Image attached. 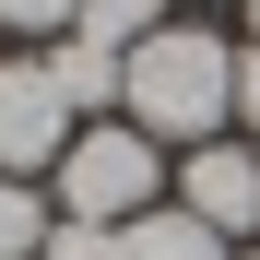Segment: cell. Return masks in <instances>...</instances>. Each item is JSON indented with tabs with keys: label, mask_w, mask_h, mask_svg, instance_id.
I'll return each mask as SVG.
<instances>
[{
	"label": "cell",
	"mask_w": 260,
	"mask_h": 260,
	"mask_svg": "<svg viewBox=\"0 0 260 260\" xmlns=\"http://www.w3.org/2000/svg\"><path fill=\"white\" fill-rule=\"evenodd\" d=\"M118 107L154 142H225V118H237V48L201 36V24H154L130 48V71H118Z\"/></svg>",
	"instance_id": "1"
},
{
	"label": "cell",
	"mask_w": 260,
	"mask_h": 260,
	"mask_svg": "<svg viewBox=\"0 0 260 260\" xmlns=\"http://www.w3.org/2000/svg\"><path fill=\"white\" fill-rule=\"evenodd\" d=\"M48 178H59V213H71V225H142V213L166 201L178 166H166L154 130H130V118H83L71 142H59Z\"/></svg>",
	"instance_id": "2"
},
{
	"label": "cell",
	"mask_w": 260,
	"mask_h": 260,
	"mask_svg": "<svg viewBox=\"0 0 260 260\" xmlns=\"http://www.w3.org/2000/svg\"><path fill=\"white\" fill-rule=\"evenodd\" d=\"M83 130V107L59 95L48 48L36 59H0V178H24V166H59V142Z\"/></svg>",
	"instance_id": "3"
},
{
	"label": "cell",
	"mask_w": 260,
	"mask_h": 260,
	"mask_svg": "<svg viewBox=\"0 0 260 260\" xmlns=\"http://www.w3.org/2000/svg\"><path fill=\"white\" fill-rule=\"evenodd\" d=\"M178 213H201L213 237H248L260 225V142H189V166H178Z\"/></svg>",
	"instance_id": "4"
},
{
	"label": "cell",
	"mask_w": 260,
	"mask_h": 260,
	"mask_svg": "<svg viewBox=\"0 0 260 260\" xmlns=\"http://www.w3.org/2000/svg\"><path fill=\"white\" fill-rule=\"evenodd\" d=\"M118 260H225V237H213L201 213H178V201H154L142 225H118Z\"/></svg>",
	"instance_id": "5"
},
{
	"label": "cell",
	"mask_w": 260,
	"mask_h": 260,
	"mask_svg": "<svg viewBox=\"0 0 260 260\" xmlns=\"http://www.w3.org/2000/svg\"><path fill=\"white\" fill-rule=\"evenodd\" d=\"M48 71H59V95L95 118V107H118V71H130V59H107V48H83V36H59V48H48Z\"/></svg>",
	"instance_id": "6"
},
{
	"label": "cell",
	"mask_w": 260,
	"mask_h": 260,
	"mask_svg": "<svg viewBox=\"0 0 260 260\" xmlns=\"http://www.w3.org/2000/svg\"><path fill=\"white\" fill-rule=\"evenodd\" d=\"M154 24H166V0H83V24H71V36H83V48H107V59H130Z\"/></svg>",
	"instance_id": "7"
},
{
	"label": "cell",
	"mask_w": 260,
	"mask_h": 260,
	"mask_svg": "<svg viewBox=\"0 0 260 260\" xmlns=\"http://www.w3.org/2000/svg\"><path fill=\"white\" fill-rule=\"evenodd\" d=\"M36 248H48V201L24 178H0V260H36Z\"/></svg>",
	"instance_id": "8"
},
{
	"label": "cell",
	"mask_w": 260,
	"mask_h": 260,
	"mask_svg": "<svg viewBox=\"0 0 260 260\" xmlns=\"http://www.w3.org/2000/svg\"><path fill=\"white\" fill-rule=\"evenodd\" d=\"M36 260H118V225H71V213H59V225H48V248H36Z\"/></svg>",
	"instance_id": "9"
},
{
	"label": "cell",
	"mask_w": 260,
	"mask_h": 260,
	"mask_svg": "<svg viewBox=\"0 0 260 260\" xmlns=\"http://www.w3.org/2000/svg\"><path fill=\"white\" fill-rule=\"evenodd\" d=\"M0 24H12V36H71L83 0H0Z\"/></svg>",
	"instance_id": "10"
},
{
	"label": "cell",
	"mask_w": 260,
	"mask_h": 260,
	"mask_svg": "<svg viewBox=\"0 0 260 260\" xmlns=\"http://www.w3.org/2000/svg\"><path fill=\"white\" fill-rule=\"evenodd\" d=\"M237 118L260 130V48H237Z\"/></svg>",
	"instance_id": "11"
},
{
	"label": "cell",
	"mask_w": 260,
	"mask_h": 260,
	"mask_svg": "<svg viewBox=\"0 0 260 260\" xmlns=\"http://www.w3.org/2000/svg\"><path fill=\"white\" fill-rule=\"evenodd\" d=\"M248 48H260V0H248Z\"/></svg>",
	"instance_id": "12"
},
{
	"label": "cell",
	"mask_w": 260,
	"mask_h": 260,
	"mask_svg": "<svg viewBox=\"0 0 260 260\" xmlns=\"http://www.w3.org/2000/svg\"><path fill=\"white\" fill-rule=\"evenodd\" d=\"M248 260H260V248H248Z\"/></svg>",
	"instance_id": "13"
}]
</instances>
